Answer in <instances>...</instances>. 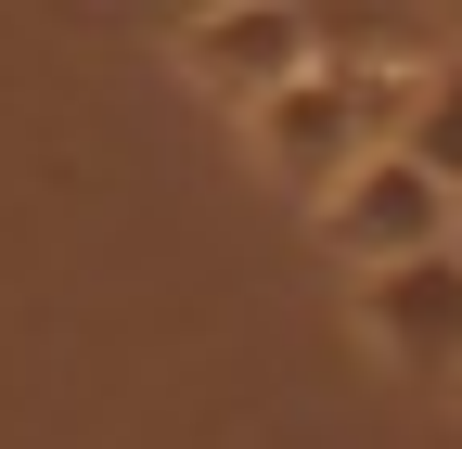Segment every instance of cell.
<instances>
[{
  "label": "cell",
  "mask_w": 462,
  "mask_h": 449,
  "mask_svg": "<svg viewBox=\"0 0 462 449\" xmlns=\"http://www.w3.org/2000/svg\"><path fill=\"white\" fill-rule=\"evenodd\" d=\"M245 129H257V167H270V180L321 193L334 167H360V154L385 142V78H346V65H296L282 90H257V103H245Z\"/></svg>",
  "instance_id": "1"
},
{
  "label": "cell",
  "mask_w": 462,
  "mask_h": 449,
  "mask_svg": "<svg viewBox=\"0 0 462 449\" xmlns=\"http://www.w3.org/2000/svg\"><path fill=\"white\" fill-rule=\"evenodd\" d=\"M309 206H321V244H334L346 270H385V257L449 244V180H424V167L398 154V142H373L360 167H334Z\"/></svg>",
  "instance_id": "2"
},
{
  "label": "cell",
  "mask_w": 462,
  "mask_h": 449,
  "mask_svg": "<svg viewBox=\"0 0 462 449\" xmlns=\"http://www.w3.org/2000/svg\"><path fill=\"white\" fill-rule=\"evenodd\" d=\"M296 65H321L309 0H193V26H180V78L218 90V103H257V90H282Z\"/></svg>",
  "instance_id": "3"
},
{
  "label": "cell",
  "mask_w": 462,
  "mask_h": 449,
  "mask_svg": "<svg viewBox=\"0 0 462 449\" xmlns=\"http://www.w3.org/2000/svg\"><path fill=\"white\" fill-rule=\"evenodd\" d=\"M360 334H373L398 372H462V244H424V257L360 270Z\"/></svg>",
  "instance_id": "4"
},
{
  "label": "cell",
  "mask_w": 462,
  "mask_h": 449,
  "mask_svg": "<svg viewBox=\"0 0 462 449\" xmlns=\"http://www.w3.org/2000/svg\"><path fill=\"white\" fill-rule=\"evenodd\" d=\"M385 142H398V154H411V167H424V180H449V206H462V51H449V65H437L424 90H411V116H398Z\"/></svg>",
  "instance_id": "5"
},
{
  "label": "cell",
  "mask_w": 462,
  "mask_h": 449,
  "mask_svg": "<svg viewBox=\"0 0 462 449\" xmlns=\"http://www.w3.org/2000/svg\"><path fill=\"white\" fill-rule=\"evenodd\" d=\"M449 26H462V0H449Z\"/></svg>",
  "instance_id": "6"
}]
</instances>
